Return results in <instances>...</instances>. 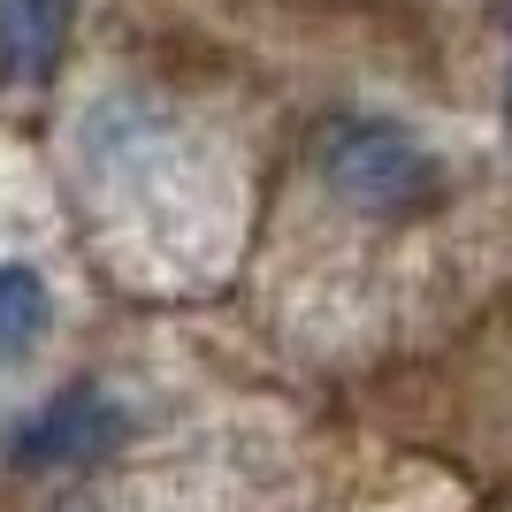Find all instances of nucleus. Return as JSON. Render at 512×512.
<instances>
[{"instance_id":"1","label":"nucleus","mask_w":512,"mask_h":512,"mask_svg":"<svg viewBox=\"0 0 512 512\" xmlns=\"http://www.w3.org/2000/svg\"><path fill=\"white\" fill-rule=\"evenodd\" d=\"M321 176L360 214H421L436 199V153H421L398 123H337L321 146Z\"/></svg>"},{"instance_id":"2","label":"nucleus","mask_w":512,"mask_h":512,"mask_svg":"<svg viewBox=\"0 0 512 512\" xmlns=\"http://www.w3.org/2000/svg\"><path fill=\"white\" fill-rule=\"evenodd\" d=\"M115 444H123V406H115L100 383H77V390H62V398H46V406L16 428L8 451H16V467L54 474V467H92V459H107Z\"/></svg>"},{"instance_id":"3","label":"nucleus","mask_w":512,"mask_h":512,"mask_svg":"<svg viewBox=\"0 0 512 512\" xmlns=\"http://www.w3.org/2000/svg\"><path fill=\"white\" fill-rule=\"evenodd\" d=\"M77 0H0V77L8 85H46L62 69Z\"/></svg>"},{"instance_id":"4","label":"nucleus","mask_w":512,"mask_h":512,"mask_svg":"<svg viewBox=\"0 0 512 512\" xmlns=\"http://www.w3.org/2000/svg\"><path fill=\"white\" fill-rule=\"evenodd\" d=\"M54 329V291L31 260H0V375L23 367Z\"/></svg>"}]
</instances>
